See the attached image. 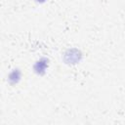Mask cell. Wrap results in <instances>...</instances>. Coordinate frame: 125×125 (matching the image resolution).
<instances>
[{"label":"cell","instance_id":"1","mask_svg":"<svg viewBox=\"0 0 125 125\" xmlns=\"http://www.w3.org/2000/svg\"><path fill=\"white\" fill-rule=\"evenodd\" d=\"M63 62L68 65H74L81 62L82 60V53L77 48H70L67 49L63 54Z\"/></svg>","mask_w":125,"mask_h":125},{"label":"cell","instance_id":"2","mask_svg":"<svg viewBox=\"0 0 125 125\" xmlns=\"http://www.w3.org/2000/svg\"><path fill=\"white\" fill-rule=\"evenodd\" d=\"M48 66H49V60L45 57H42L39 60H37L33 64V70L36 74L43 75L47 71Z\"/></svg>","mask_w":125,"mask_h":125},{"label":"cell","instance_id":"3","mask_svg":"<svg viewBox=\"0 0 125 125\" xmlns=\"http://www.w3.org/2000/svg\"><path fill=\"white\" fill-rule=\"evenodd\" d=\"M21 78V70L18 69V68L13 69V70L9 73V75H8V81H9V83H10L11 85H16V84H18V83L20 82Z\"/></svg>","mask_w":125,"mask_h":125},{"label":"cell","instance_id":"4","mask_svg":"<svg viewBox=\"0 0 125 125\" xmlns=\"http://www.w3.org/2000/svg\"><path fill=\"white\" fill-rule=\"evenodd\" d=\"M37 3H40V4H42V3H44V2H46V0H35Z\"/></svg>","mask_w":125,"mask_h":125}]
</instances>
